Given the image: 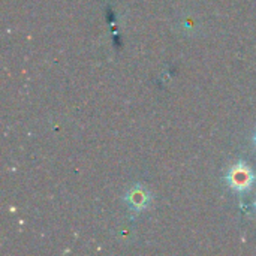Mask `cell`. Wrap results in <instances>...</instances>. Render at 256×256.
Here are the masks:
<instances>
[{
    "mask_svg": "<svg viewBox=\"0 0 256 256\" xmlns=\"http://www.w3.org/2000/svg\"><path fill=\"white\" fill-rule=\"evenodd\" d=\"M124 202L128 204V207H129L130 212L141 213V212H144L150 206V202H152V194L148 192V189L146 186L135 184L124 195Z\"/></svg>",
    "mask_w": 256,
    "mask_h": 256,
    "instance_id": "2",
    "label": "cell"
},
{
    "mask_svg": "<svg viewBox=\"0 0 256 256\" xmlns=\"http://www.w3.org/2000/svg\"><path fill=\"white\" fill-rule=\"evenodd\" d=\"M255 207H256V204H255Z\"/></svg>",
    "mask_w": 256,
    "mask_h": 256,
    "instance_id": "4",
    "label": "cell"
},
{
    "mask_svg": "<svg viewBox=\"0 0 256 256\" xmlns=\"http://www.w3.org/2000/svg\"><path fill=\"white\" fill-rule=\"evenodd\" d=\"M254 142H255V146H256V132H255V135H254Z\"/></svg>",
    "mask_w": 256,
    "mask_h": 256,
    "instance_id": "3",
    "label": "cell"
},
{
    "mask_svg": "<svg viewBox=\"0 0 256 256\" xmlns=\"http://www.w3.org/2000/svg\"><path fill=\"white\" fill-rule=\"evenodd\" d=\"M225 180L232 190L238 194H244L252 189V186L255 184L256 177L255 172L252 171L249 165H246L243 160H238L230 168Z\"/></svg>",
    "mask_w": 256,
    "mask_h": 256,
    "instance_id": "1",
    "label": "cell"
}]
</instances>
